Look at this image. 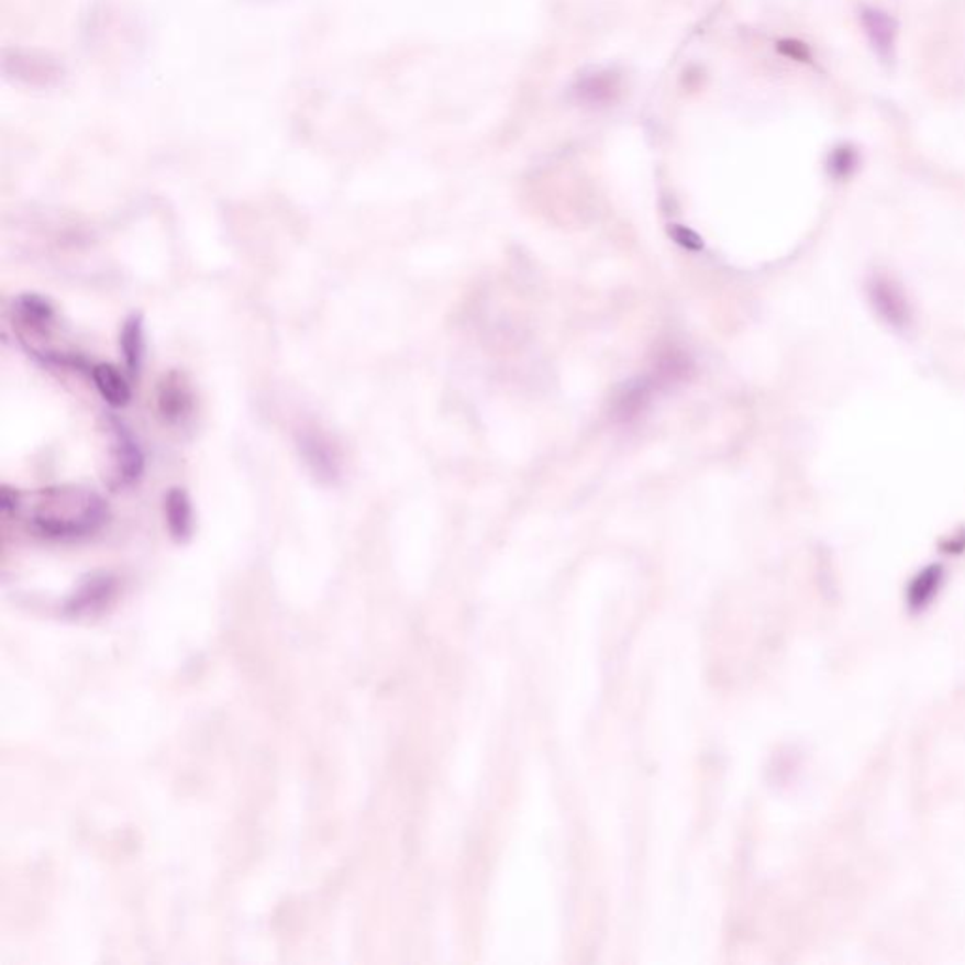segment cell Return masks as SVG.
Here are the masks:
<instances>
[{
    "label": "cell",
    "instance_id": "obj_5",
    "mask_svg": "<svg viewBox=\"0 0 965 965\" xmlns=\"http://www.w3.org/2000/svg\"><path fill=\"white\" fill-rule=\"evenodd\" d=\"M297 445L306 466L319 481H334L340 476V456L324 434L318 430H304L298 434Z\"/></svg>",
    "mask_w": 965,
    "mask_h": 965
},
{
    "label": "cell",
    "instance_id": "obj_2",
    "mask_svg": "<svg viewBox=\"0 0 965 965\" xmlns=\"http://www.w3.org/2000/svg\"><path fill=\"white\" fill-rule=\"evenodd\" d=\"M110 436V487L131 489L144 477L146 455L140 447L138 437L118 417L108 419Z\"/></svg>",
    "mask_w": 965,
    "mask_h": 965
},
{
    "label": "cell",
    "instance_id": "obj_9",
    "mask_svg": "<svg viewBox=\"0 0 965 965\" xmlns=\"http://www.w3.org/2000/svg\"><path fill=\"white\" fill-rule=\"evenodd\" d=\"M120 351L125 370L133 379H140L146 363V321L142 313H131L121 324Z\"/></svg>",
    "mask_w": 965,
    "mask_h": 965
},
{
    "label": "cell",
    "instance_id": "obj_1",
    "mask_svg": "<svg viewBox=\"0 0 965 965\" xmlns=\"http://www.w3.org/2000/svg\"><path fill=\"white\" fill-rule=\"evenodd\" d=\"M25 524L34 536L47 542H80L104 529L110 508L93 489L80 485H57L38 490L25 503Z\"/></svg>",
    "mask_w": 965,
    "mask_h": 965
},
{
    "label": "cell",
    "instance_id": "obj_13",
    "mask_svg": "<svg viewBox=\"0 0 965 965\" xmlns=\"http://www.w3.org/2000/svg\"><path fill=\"white\" fill-rule=\"evenodd\" d=\"M23 508V495L15 487L2 485L0 489V510L4 517L20 515Z\"/></svg>",
    "mask_w": 965,
    "mask_h": 965
},
{
    "label": "cell",
    "instance_id": "obj_11",
    "mask_svg": "<svg viewBox=\"0 0 965 965\" xmlns=\"http://www.w3.org/2000/svg\"><path fill=\"white\" fill-rule=\"evenodd\" d=\"M166 526L174 540L187 542L195 530V508L189 492L181 487H173L163 497Z\"/></svg>",
    "mask_w": 965,
    "mask_h": 965
},
{
    "label": "cell",
    "instance_id": "obj_8",
    "mask_svg": "<svg viewBox=\"0 0 965 965\" xmlns=\"http://www.w3.org/2000/svg\"><path fill=\"white\" fill-rule=\"evenodd\" d=\"M577 102L585 107H606L621 95V76L613 70H592L583 74L574 86Z\"/></svg>",
    "mask_w": 965,
    "mask_h": 965
},
{
    "label": "cell",
    "instance_id": "obj_6",
    "mask_svg": "<svg viewBox=\"0 0 965 965\" xmlns=\"http://www.w3.org/2000/svg\"><path fill=\"white\" fill-rule=\"evenodd\" d=\"M869 298L873 308L894 329H907L911 324V308L898 285L888 276H873L869 279Z\"/></svg>",
    "mask_w": 965,
    "mask_h": 965
},
{
    "label": "cell",
    "instance_id": "obj_4",
    "mask_svg": "<svg viewBox=\"0 0 965 965\" xmlns=\"http://www.w3.org/2000/svg\"><path fill=\"white\" fill-rule=\"evenodd\" d=\"M14 324L21 329L20 337L49 336L57 326V310L52 300L38 292H23L12 302Z\"/></svg>",
    "mask_w": 965,
    "mask_h": 965
},
{
    "label": "cell",
    "instance_id": "obj_10",
    "mask_svg": "<svg viewBox=\"0 0 965 965\" xmlns=\"http://www.w3.org/2000/svg\"><path fill=\"white\" fill-rule=\"evenodd\" d=\"M87 374L93 381L95 389L99 390L102 400L115 410L126 408L133 400V389L125 374L110 363L91 364Z\"/></svg>",
    "mask_w": 965,
    "mask_h": 965
},
{
    "label": "cell",
    "instance_id": "obj_3",
    "mask_svg": "<svg viewBox=\"0 0 965 965\" xmlns=\"http://www.w3.org/2000/svg\"><path fill=\"white\" fill-rule=\"evenodd\" d=\"M157 413L168 426H184L195 413V395L181 371L163 376L157 387Z\"/></svg>",
    "mask_w": 965,
    "mask_h": 965
},
{
    "label": "cell",
    "instance_id": "obj_14",
    "mask_svg": "<svg viewBox=\"0 0 965 965\" xmlns=\"http://www.w3.org/2000/svg\"><path fill=\"white\" fill-rule=\"evenodd\" d=\"M780 52L783 54H787L788 57H794V59L798 60H807L809 59V52H807V47L800 42H780Z\"/></svg>",
    "mask_w": 965,
    "mask_h": 965
},
{
    "label": "cell",
    "instance_id": "obj_7",
    "mask_svg": "<svg viewBox=\"0 0 965 965\" xmlns=\"http://www.w3.org/2000/svg\"><path fill=\"white\" fill-rule=\"evenodd\" d=\"M859 23L864 27L869 46L880 63L892 65L896 59V38L898 21L879 8L864 7L859 12Z\"/></svg>",
    "mask_w": 965,
    "mask_h": 965
},
{
    "label": "cell",
    "instance_id": "obj_12",
    "mask_svg": "<svg viewBox=\"0 0 965 965\" xmlns=\"http://www.w3.org/2000/svg\"><path fill=\"white\" fill-rule=\"evenodd\" d=\"M856 165H858V153L851 146L835 147L830 155V160H828L830 173L835 178H846L848 174L853 173Z\"/></svg>",
    "mask_w": 965,
    "mask_h": 965
}]
</instances>
